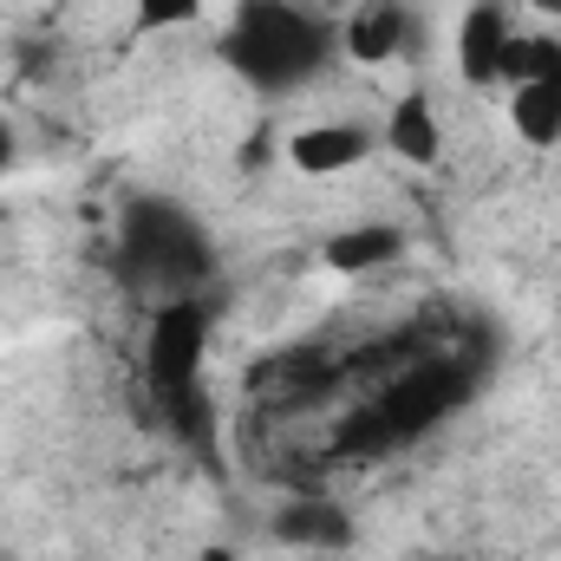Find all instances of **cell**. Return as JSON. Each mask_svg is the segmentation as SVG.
I'll list each match as a JSON object with an SVG mask.
<instances>
[{"mask_svg":"<svg viewBox=\"0 0 561 561\" xmlns=\"http://www.w3.org/2000/svg\"><path fill=\"white\" fill-rule=\"evenodd\" d=\"M327 53H333V33L287 0H242L222 33V59L262 92H287V85L313 79L327 66Z\"/></svg>","mask_w":561,"mask_h":561,"instance_id":"obj_1","label":"cell"},{"mask_svg":"<svg viewBox=\"0 0 561 561\" xmlns=\"http://www.w3.org/2000/svg\"><path fill=\"white\" fill-rule=\"evenodd\" d=\"M209 236L190 209L163 203V196H138L125 209V229H118V275L131 280L138 294L157 300H183L196 294L209 275Z\"/></svg>","mask_w":561,"mask_h":561,"instance_id":"obj_2","label":"cell"},{"mask_svg":"<svg viewBox=\"0 0 561 561\" xmlns=\"http://www.w3.org/2000/svg\"><path fill=\"white\" fill-rule=\"evenodd\" d=\"M203 353H209V313L196 294L163 300L150 346H144V386L150 405L176 424L183 437H203Z\"/></svg>","mask_w":561,"mask_h":561,"instance_id":"obj_3","label":"cell"},{"mask_svg":"<svg viewBox=\"0 0 561 561\" xmlns=\"http://www.w3.org/2000/svg\"><path fill=\"white\" fill-rule=\"evenodd\" d=\"M457 399H463V373L457 366H419V373H405V379H392L379 392V405L366 412V437L373 444H405L424 424L444 419Z\"/></svg>","mask_w":561,"mask_h":561,"instance_id":"obj_4","label":"cell"},{"mask_svg":"<svg viewBox=\"0 0 561 561\" xmlns=\"http://www.w3.org/2000/svg\"><path fill=\"white\" fill-rule=\"evenodd\" d=\"M510 13L496 7V0H477L470 13H463V33H457V66H463V79L470 85H490V79H503V59H510Z\"/></svg>","mask_w":561,"mask_h":561,"instance_id":"obj_5","label":"cell"},{"mask_svg":"<svg viewBox=\"0 0 561 561\" xmlns=\"http://www.w3.org/2000/svg\"><path fill=\"white\" fill-rule=\"evenodd\" d=\"M275 536L294 549H340L353 536V516L327 496H294L287 510H275Z\"/></svg>","mask_w":561,"mask_h":561,"instance_id":"obj_6","label":"cell"},{"mask_svg":"<svg viewBox=\"0 0 561 561\" xmlns=\"http://www.w3.org/2000/svg\"><path fill=\"white\" fill-rule=\"evenodd\" d=\"M405 33H412L405 7L373 0V7H359V13L346 20V53H353V59H366V66H386V59H399V53H405Z\"/></svg>","mask_w":561,"mask_h":561,"instance_id":"obj_7","label":"cell"},{"mask_svg":"<svg viewBox=\"0 0 561 561\" xmlns=\"http://www.w3.org/2000/svg\"><path fill=\"white\" fill-rule=\"evenodd\" d=\"M366 150H373V138H366L359 125H307L300 138L287 144V157H294L307 176H333V170H353Z\"/></svg>","mask_w":561,"mask_h":561,"instance_id":"obj_8","label":"cell"},{"mask_svg":"<svg viewBox=\"0 0 561 561\" xmlns=\"http://www.w3.org/2000/svg\"><path fill=\"white\" fill-rule=\"evenodd\" d=\"M510 125L523 144H561V85L549 79H523L510 92Z\"/></svg>","mask_w":561,"mask_h":561,"instance_id":"obj_9","label":"cell"},{"mask_svg":"<svg viewBox=\"0 0 561 561\" xmlns=\"http://www.w3.org/2000/svg\"><path fill=\"white\" fill-rule=\"evenodd\" d=\"M386 144L405 157V163H437V112L424 92H405L386 118Z\"/></svg>","mask_w":561,"mask_h":561,"instance_id":"obj_10","label":"cell"},{"mask_svg":"<svg viewBox=\"0 0 561 561\" xmlns=\"http://www.w3.org/2000/svg\"><path fill=\"white\" fill-rule=\"evenodd\" d=\"M399 255V236L392 229H340L333 242H327V268H340V275H373V268H386Z\"/></svg>","mask_w":561,"mask_h":561,"instance_id":"obj_11","label":"cell"},{"mask_svg":"<svg viewBox=\"0 0 561 561\" xmlns=\"http://www.w3.org/2000/svg\"><path fill=\"white\" fill-rule=\"evenodd\" d=\"M203 0H138V26H176V20H190Z\"/></svg>","mask_w":561,"mask_h":561,"instance_id":"obj_12","label":"cell"},{"mask_svg":"<svg viewBox=\"0 0 561 561\" xmlns=\"http://www.w3.org/2000/svg\"><path fill=\"white\" fill-rule=\"evenodd\" d=\"M529 7H536L542 20H556V26H561V0H529Z\"/></svg>","mask_w":561,"mask_h":561,"instance_id":"obj_13","label":"cell"},{"mask_svg":"<svg viewBox=\"0 0 561 561\" xmlns=\"http://www.w3.org/2000/svg\"><path fill=\"white\" fill-rule=\"evenodd\" d=\"M7 163H13V131L0 125V170H7Z\"/></svg>","mask_w":561,"mask_h":561,"instance_id":"obj_14","label":"cell"}]
</instances>
